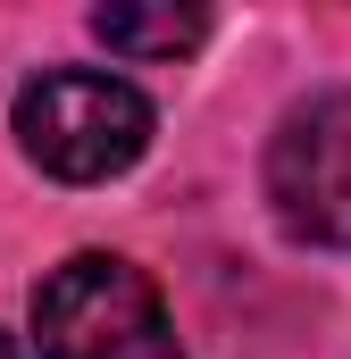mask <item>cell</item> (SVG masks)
I'll use <instances>...</instances> for the list:
<instances>
[{
	"instance_id": "cell-1",
	"label": "cell",
	"mask_w": 351,
	"mask_h": 359,
	"mask_svg": "<svg viewBox=\"0 0 351 359\" xmlns=\"http://www.w3.org/2000/svg\"><path fill=\"white\" fill-rule=\"evenodd\" d=\"M34 351L42 359H184L159 284L117 259L76 251L34 284Z\"/></svg>"
},
{
	"instance_id": "cell-2",
	"label": "cell",
	"mask_w": 351,
	"mask_h": 359,
	"mask_svg": "<svg viewBox=\"0 0 351 359\" xmlns=\"http://www.w3.org/2000/svg\"><path fill=\"white\" fill-rule=\"evenodd\" d=\"M151 100L100 67H51L17 92V151L59 184H109L151 151Z\"/></svg>"
},
{
	"instance_id": "cell-3",
	"label": "cell",
	"mask_w": 351,
	"mask_h": 359,
	"mask_svg": "<svg viewBox=\"0 0 351 359\" xmlns=\"http://www.w3.org/2000/svg\"><path fill=\"white\" fill-rule=\"evenodd\" d=\"M267 209L284 234L351 251V92H310L267 134Z\"/></svg>"
},
{
	"instance_id": "cell-4",
	"label": "cell",
	"mask_w": 351,
	"mask_h": 359,
	"mask_svg": "<svg viewBox=\"0 0 351 359\" xmlns=\"http://www.w3.org/2000/svg\"><path fill=\"white\" fill-rule=\"evenodd\" d=\"M92 34L117 59H192L209 42V8H92Z\"/></svg>"
},
{
	"instance_id": "cell-5",
	"label": "cell",
	"mask_w": 351,
	"mask_h": 359,
	"mask_svg": "<svg viewBox=\"0 0 351 359\" xmlns=\"http://www.w3.org/2000/svg\"><path fill=\"white\" fill-rule=\"evenodd\" d=\"M0 359H25V351H17V343H8V334H0Z\"/></svg>"
}]
</instances>
